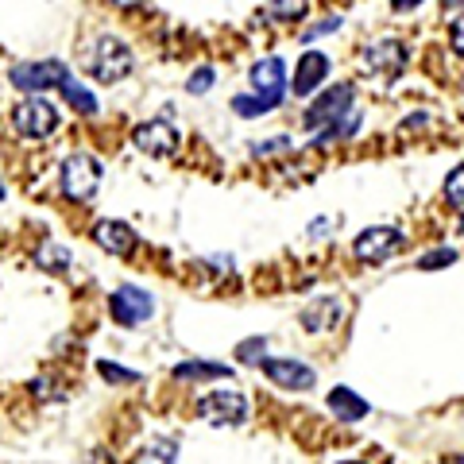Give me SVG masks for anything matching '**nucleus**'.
<instances>
[{"instance_id":"f257e3e1","label":"nucleus","mask_w":464,"mask_h":464,"mask_svg":"<svg viewBox=\"0 0 464 464\" xmlns=\"http://www.w3.org/2000/svg\"><path fill=\"white\" fill-rule=\"evenodd\" d=\"M12 128H16L24 140H47L58 128V105L47 93H32L12 109Z\"/></svg>"},{"instance_id":"f03ea898","label":"nucleus","mask_w":464,"mask_h":464,"mask_svg":"<svg viewBox=\"0 0 464 464\" xmlns=\"http://www.w3.org/2000/svg\"><path fill=\"white\" fill-rule=\"evenodd\" d=\"M58 182H63V194L70 201H82L85 206V201L97 194V186H101V163L93 155H85V151L70 155L63 163V170H58Z\"/></svg>"},{"instance_id":"7ed1b4c3","label":"nucleus","mask_w":464,"mask_h":464,"mask_svg":"<svg viewBox=\"0 0 464 464\" xmlns=\"http://www.w3.org/2000/svg\"><path fill=\"white\" fill-rule=\"evenodd\" d=\"M132 51H128V43L121 39H97V47H93V58H90V70H93V78L97 82H105V85H116V82H124L128 74H132Z\"/></svg>"},{"instance_id":"20e7f679","label":"nucleus","mask_w":464,"mask_h":464,"mask_svg":"<svg viewBox=\"0 0 464 464\" xmlns=\"http://www.w3.org/2000/svg\"><path fill=\"white\" fill-rule=\"evenodd\" d=\"M70 78V70L58 63V58H47V63H20L12 66L8 82L24 93H47V90H63V82Z\"/></svg>"},{"instance_id":"39448f33","label":"nucleus","mask_w":464,"mask_h":464,"mask_svg":"<svg viewBox=\"0 0 464 464\" xmlns=\"http://www.w3.org/2000/svg\"><path fill=\"white\" fill-rule=\"evenodd\" d=\"M360 66H364L372 78L395 82L406 70V47L399 39H375V43L364 47V54H360Z\"/></svg>"},{"instance_id":"423d86ee","label":"nucleus","mask_w":464,"mask_h":464,"mask_svg":"<svg viewBox=\"0 0 464 464\" xmlns=\"http://www.w3.org/2000/svg\"><path fill=\"white\" fill-rule=\"evenodd\" d=\"M198 414L209 426H244L248 422V399L240 391H213L198 402Z\"/></svg>"},{"instance_id":"0eeeda50","label":"nucleus","mask_w":464,"mask_h":464,"mask_svg":"<svg viewBox=\"0 0 464 464\" xmlns=\"http://www.w3.org/2000/svg\"><path fill=\"white\" fill-rule=\"evenodd\" d=\"M109 314H112L116 325L136 329L140 322H148V317L155 314V302H151L148 290H140V286H121V290H116V295L109 298Z\"/></svg>"},{"instance_id":"6e6552de","label":"nucleus","mask_w":464,"mask_h":464,"mask_svg":"<svg viewBox=\"0 0 464 464\" xmlns=\"http://www.w3.org/2000/svg\"><path fill=\"white\" fill-rule=\"evenodd\" d=\"M402 248V232L391 225H372L353 240V256L364 264H383L387 256H395Z\"/></svg>"},{"instance_id":"1a4fd4ad","label":"nucleus","mask_w":464,"mask_h":464,"mask_svg":"<svg viewBox=\"0 0 464 464\" xmlns=\"http://www.w3.org/2000/svg\"><path fill=\"white\" fill-rule=\"evenodd\" d=\"M353 97H356V90L353 85H329V90L322 93L310 105V112H306V128H325V124H337L341 116H348L356 105H353Z\"/></svg>"},{"instance_id":"9d476101","label":"nucleus","mask_w":464,"mask_h":464,"mask_svg":"<svg viewBox=\"0 0 464 464\" xmlns=\"http://www.w3.org/2000/svg\"><path fill=\"white\" fill-rule=\"evenodd\" d=\"M259 368H264V375H267L275 387H286V391H310L317 383L314 368L302 364V360H290V356H271Z\"/></svg>"},{"instance_id":"9b49d317","label":"nucleus","mask_w":464,"mask_h":464,"mask_svg":"<svg viewBox=\"0 0 464 464\" xmlns=\"http://www.w3.org/2000/svg\"><path fill=\"white\" fill-rule=\"evenodd\" d=\"M132 143H136V151H143V155L167 159V155L179 151V132H174V124H167V121H148V124H140L132 132Z\"/></svg>"},{"instance_id":"f8f14e48","label":"nucleus","mask_w":464,"mask_h":464,"mask_svg":"<svg viewBox=\"0 0 464 464\" xmlns=\"http://www.w3.org/2000/svg\"><path fill=\"white\" fill-rule=\"evenodd\" d=\"M325 78H329V58L322 51H306L298 58V66H295L290 90H295V97H310L314 90H322Z\"/></svg>"},{"instance_id":"ddd939ff","label":"nucleus","mask_w":464,"mask_h":464,"mask_svg":"<svg viewBox=\"0 0 464 464\" xmlns=\"http://www.w3.org/2000/svg\"><path fill=\"white\" fill-rule=\"evenodd\" d=\"M252 90L267 93V97H283L286 93V63L279 54H271V58H264V63L252 66Z\"/></svg>"},{"instance_id":"4468645a","label":"nucleus","mask_w":464,"mask_h":464,"mask_svg":"<svg viewBox=\"0 0 464 464\" xmlns=\"http://www.w3.org/2000/svg\"><path fill=\"white\" fill-rule=\"evenodd\" d=\"M93 240H97L109 256H128V252L136 248V232L128 228L124 221H101V225L93 228Z\"/></svg>"},{"instance_id":"2eb2a0df","label":"nucleus","mask_w":464,"mask_h":464,"mask_svg":"<svg viewBox=\"0 0 464 464\" xmlns=\"http://www.w3.org/2000/svg\"><path fill=\"white\" fill-rule=\"evenodd\" d=\"M325 402H329L333 418H341V422H360V418H368V411H372V406L348 387H333Z\"/></svg>"},{"instance_id":"dca6fc26","label":"nucleus","mask_w":464,"mask_h":464,"mask_svg":"<svg viewBox=\"0 0 464 464\" xmlns=\"http://www.w3.org/2000/svg\"><path fill=\"white\" fill-rule=\"evenodd\" d=\"M337 317H341V302L337 298H317L314 306L302 314V325H306L310 333H322V329H333Z\"/></svg>"},{"instance_id":"f3484780","label":"nucleus","mask_w":464,"mask_h":464,"mask_svg":"<svg viewBox=\"0 0 464 464\" xmlns=\"http://www.w3.org/2000/svg\"><path fill=\"white\" fill-rule=\"evenodd\" d=\"M228 364H209V360H190V364L174 368V380H228Z\"/></svg>"},{"instance_id":"a211bd4d","label":"nucleus","mask_w":464,"mask_h":464,"mask_svg":"<svg viewBox=\"0 0 464 464\" xmlns=\"http://www.w3.org/2000/svg\"><path fill=\"white\" fill-rule=\"evenodd\" d=\"M283 97H267V93H256V97H232V112L244 116V121H252V116H264L271 109H279Z\"/></svg>"},{"instance_id":"6ab92c4d","label":"nucleus","mask_w":464,"mask_h":464,"mask_svg":"<svg viewBox=\"0 0 464 464\" xmlns=\"http://www.w3.org/2000/svg\"><path fill=\"white\" fill-rule=\"evenodd\" d=\"M63 97H66V105L74 109V112H82V116H93V112H97V97L85 90L82 82H74V78L63 82Z\"/></svg>"},{"instance_id":"aec40b11","label":"nucleus","mask_w":464,"mask_h":464,"mask_svg":"<svg viewBox=\"0 0 464 464\" xmlns=\"http://www.w3.org/2000/svg\"><path fill=\"white\" fill-rule=\"evenodd\" d=\"M174 460H179V445H174V441H163V438L151 441V445L136 457V464H174Z\"/></svg>"},{"instance_id":"412c9836","label":"nucleus","mask_w":464,"mask_h":464,"mask_svg":"<svg viewBox=\"0 0 464 464\" xmlns=\"http://www.w3.org/2000/svg\"><path fill=\"white\" fill-rule=\"evenodd\" d=\"M306 5H310V0H271L267 16L279 20V24H290V20H298L302 12H306Z\"/></svg>"},{"instance_id":"4be33fe9","label":"nucleus","mask_w":464,"mask_h":464,"mask_svg":"<svg viewBox=\"0 0 464 464\" xmlns=\"http://www.w3.org/2000/svg\"><path fill=\"white\" fill-rule=\"evenodd\" d=\"M97 372H101V380H109V383H136L140 380V372L121 368V364H112V360H101Z\"/></svg>"},{"instance_id":"5701e85b","label":"nucleus","mask_w":464,"mask_h":464,"mask_svg":"<svg viewBox=\"0 0 464 464\" xmlns=\"http://www.w3.org/2000/svg\"><path fill=\"white\" fill-rule=\"evenodd\" d=\"M457 264V252L453 248H438V252H426L418 259V267L422 271H441V267H453Z\"/></svg>"},{"instance_id":"b1692460","label":"nucleus","mask_w":464,"mask_h":464,"mask_svg":"<svg viewBox=\"0 0 464 464\" xmlns=\"http://www.w3.org/2000/svg\"><path fill=\"white\" fill-rule=\"evenodd\" d=\"M70 264V252L58 248V244H47V248H39V267H51V271H66Z\"/></svg>"},{"instance_id":"393cba45","label":"nucleus","mask_w":464,"mask_h":464,"mask_svg":"<svg viewBox=\"0 0 464 464\" xmlns=\"http://www.w3.org/2000/svg\"><path fill=\"white\" fill-rule=\"evenodd\" d=\"M445 198H449V206L464 209V163L445 179Z\"/></svg>"},{"instance_id":"a878e982","label":"nucleus","mask_w":464,"mask_h":464,"mask_svg":"<svg viewBox=\"0 0 464 464\" xmlns=\"http://www.w3.org/2000/svg\"><path fill=\"white\" fill-rule=\"evenodd\" d=\"M237 356L244 360V364H264V356H267V341H264V337L244 341V344L237 348Z\"/></svg>"},{"instance_id":"bb28decb","label":"nucleus","mask_w":464,"mask_h":464,"mask_svg":"<svg viewBox=\"0 0 464 464\" xmlns=\"http://www.w3.org/2000/svg\"><path fill=\"white\" fill-rule=\"evenodd\" d=\"M186 90H190L194 97H198V93H209V90H213V70H209V66H201V70H194V78H190V82H186Z\"/></svg>"},{"instance_id":"cd10ccee","label":"nucleus","mask_w":464,"mask_h":464,"mask_svg":"<svg viewBox=\"0 0 464 464\" xmlns=\"http://www.w3.org/2000/svg\"><path fill=\"white\" fill-rule=\"evenodd\" d=\"M344 20L341 16H329V20H322V24H314L310 27V32H302V43H314L317 35H329V32H337V27H341Z\"/></svg>"},{"instance_id":"c85d7f7f","label":"nucleus","mask_w":464,"mask_h":464,"mask_svg":"<svg viewBox=\"0 0 464 464\" xmlns=\"http://www.w3.org/2000/svg\"><path fill=\"white\" fill-rule=\"evenodd\" d=\"M290 148H295V143H290L286 136H275L271 143H256V148H252V151L267 159V155H279V151H290Z\"/></svg>"},{"instance_id":"c756f323","label":"nucleus","mask_w":464,"mask_h":464,"mask_svg":"<svg viewBox=\"0 0 464 464\" xmlns=\"http://www.w3.org/2000/svg\"><path fill=\"white\" fill-rule=\"evenodd\" d=\"M449 35H453V51L464 58V16L453 20V32H449Z\"/></svg>"},{"instance_id":"7c9ffc66","label":"nucleus","mask_w":464,"mask_h":464,"mask_svg":"<svg viewBox=\"0 0 464 464\" xmlns=\"http://www.w3.org/2000/svg\"><path fill=\"white\" fill-rule=\"evenodd\" d=\"M329 225H333V221H314V225H310V237H325Z\"/></svg>"},{"instance_id":"2f4dec72","label":"nucleus","mask_w":464,"mask_h":464,"mask_svg":"<svg viewBox=\"0 0 464 464\" xmlns=\"http://www.w3.org/2000/svg\"><path fill=\"white\" fill-rule=\"evenodd\" d=\"M411 5H422V0H395V12H406Z\"/></svg>"},{"instance_id":"473e14b6","label":"nucleus","mask_w":464,"mask_h":464,"mask_svg":"<svg viewBox=\"0 0 464 464\" xmlns=\"http://www.w3.org/2000/svg\"><path fill=\"white\" fill-rule=\"evenodd\" d=\"M112 5H116V8H136L140 0H112Z\"/></svg>"},{"instance_id":"72a5a7b5","label":"nucleus","mask_w":464,"mask_h":464,"mask_svg":"<svg viewBox=\"0 0 464 464\" xmlns=\"http://www.w3.org/2000/svg\"><path fill=\"white\" fill-rule=\"evenodd\" d=\"M441 5H445V8H460V5H464V0H441Z\"/></svg>"},{"instance_id":"f704fd0d","label":"nucleus","mask_w":464,"mask_h":464,"mask_svg":"<svg viewBox=\"0 0 464 464\" xmlns=\"http://www.w3.org/2000/svg\"><path fill=\"white\" fill-rule=\"evenodd\" d=\"M5 194H8V190H5V182H0V201H5Z\"/></svg>"},{"instance_id":"c9c22d12","label":"nucleus","mask_w":464,"mask_h":464,"mask_svg":"<svg viewBox=\"0 0 464 464\" xmlns=\"http://www.w3.org/2000/svg\"><path fill=\"white\" fill-rule=\"evenodd\" d=\"M348 464H356V460H348Z\"/></svg>"}]
</instances>
